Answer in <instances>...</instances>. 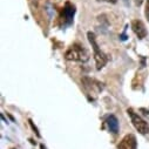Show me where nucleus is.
<instances>
[{"label": "nucleus", "instance_id": "obj_1", "mask_svg": "<svg viewBox=\"0 0 149 149\" xmlns=\"http://www.w3.org/2000/svg\"><path fill=\"white\" fill-rule=\"evenodd\" d=\"M87 38H88V41L92 45V48H93V52H94V60H95V63H96V69L100 70L107 63V56L101 51V48L99 47V45L96 42L95 34L93 32H88L87 33Z\"/></svg>", "mask_w": 149, "mask_h": 149}, {"label": "nucleus", "instance_id": "obj_2", "mask_svg": "<svg viewBox=\"0 0 149 149\" xmlns=\"http://www.w3.org/2000/svg\"><path fill=\"white\" fill-rule=\"evenodd\" d=\"M65 58L70 61H80V62H86L89 59V53L81 47L80 45H72L65 53Z\"/></svg>", "mask_w": 149, "mask_h": 149}, {"label": "nucleus", "instance_id": "obj_3", "mask_svg": "<svg viewBox=\"0 0 149 149\" xmlns=\"http://www.w3.org/2000/svg\"><path fill=\"white\" fill-rule=\"evenodd\" d=\"M127 111H128V115L130 116L132 123H133V126L135 127V129H136L139 133H141V134H148V133H149V126H148V123H147L139 114H136L132 108L128 109Z\"/></svg>", "mask_w": 149, "mask_h": 149}, {"label": "nucleus", "instance_id": "obj_4", "mask_svg": "<svg viewBox=\"0 0 149 149\" xmlns=\"http://www.w3.org/2000/svg\"><path fill=\"white\" fill-rule=\"evenodd\" d=\"M81 81H82L84 87H85L88 92H92V93H99V92H101L102 88H103L102 84H100L99 81H96V80H94V79L87 78V77L82 78Z\"/></svg>", "mask_w": 149, "mask_h": 149}, {"label": "nucleus", "instance_id": "obj_5", "mask_svg": "<svg viewBox=\"0 0 149 149\" xmlns=\"http://www.w3.org/2000/svg\"><path fill=\"white\" fill-rule=\"evenodd\" d=\"M137 147V142H136V137L133 134H127L119 143L118 149H136Z\"/></svg>", "mask_w": 149, "mask_h": 149}, {"label": "nucleus", "instance_id": "obj_6", "mask_svg": "<svg viewBox=\"0 0 149 149\" xmlns=\"http://www.w3.org/2000/svg\"><path fill=\"white\" fill-rule=\"evenodd\" d=\"M132 29H133V32L135 33V35L137 36L139 39H144L147 36V34H148L144 24L141 20H137V19L132 21Z\"/></svg>", "mask_w": 149, "mask_h": 149}, {"label": "nucleus", "instance_id": "obj_7", "mask_svg": "<svg viewBox=\"0 0 149 149\" xmlns=\"http://www.w3.org/2000/svg\"><path fill=\"white\" fill-rule=\"evenodd\" d=\"M74 14H75V6L72 5L69 1H67L66 5H65V7H63V12H62L63 20H65L67 24H70L72 20H73Z\"/></svg>", "mask_w": 149, "mask_h": 149}, {"label": "nucleus", "instance_id": "obj_8", "mask_svg": "<svg viewBox=\"0 0 149 149\" xmlns=\"http://www.w3.org/2000/svg\"><path fill=\"white\" fill-rule=\"evenodd\" d=\"M106 123L108 126V129L111 133L116 134L119 132V120L116 119L115 115H108L107 119H106Z\"/></svg>", "mask_w": 149, "mask_h": 149}, {"label": "nucleus", "instance_id": "obj_9", "mask_svg": "<svg viewBox=\"0 0 149 149\" xmlns=\"http://www.w3.org/2000/svg\"><path fill=\"white\" fill-rule=\"evenodd\" d=\"M146 19L149 21V0H146V10H144Z\"/></svg>", "mask_w": 149, "mask_h": 149}, {"label": "nucleus", "instance_id": "obj_10", "mask_svg": "<svg viewBox=\"0 0 149 149\" xmlns=\"http://www.w3.org/2000/svg\"><path fill=\"white\" fill-rule=\"evenodd\" d=\"M28 122H29V125H31V127H32V129L34 130V133L36 134V136H38V137H40V133H39V130H38V128H36V127L34 126V123L32 122V120H28Z\"/></svg>", "mask_w": 149, "mask_h": 149}, {"label": "nucleus", "instance_id": "obj_11", "mask_svg": "<svg viewBox=\"0 0 149 149\" xmlns=\"http://www.w3.org/2000/svg\"><path fill=\"white\" fill-rule=\"evenodd\" d=\"M97 1H104V3H109V4H116L118 0H97Z\"/></svg>", "mask_w": 149, "mask_h": 149}, {"label": "nucleus", "instance_id": "obj_12", "mask_svg": "<svg viewBox=\"0 0 149 149\" xmlns=\"http://www.w3.org/2000/svg\"><path fill=\"white\" fill-rule=\"evenodd\" d=\"M143 1H144V0H134V3H135V5H136L137 7H140V6L143 4Z\"/></svg>", "mask_w": 149, "mask_h": 149}, {"label": "nucleus", "instance_id": "obj_13", "mask_svg": "<svg viewBox=\"0 0 149 149\" xmlns=\"http://www.w3.org/2000/svg\"><path fill=\"white\" fill-rule=\"evenodd\" d=\"M140 110H141V111H143V115H146V116H149V111H148L147 109H144V108H141Z\"/></svg>", "mask_w": 149, "mask_h": 149}, {"label": "nucleus", "instance_id": "obj_14", "mask_svg": "<svg viewBox=\"0 0 149 149\" xmlns=\"http://www.w3.org/2000/svg\"><path fill=\"white\" fill-rule=\"evenodd\" d=\"M40 148H41V149H46V148H45V146H44V144H41V146H40Z\"/></svg>", "mask_w": 149, "mask_h": 149}]
</instances>
